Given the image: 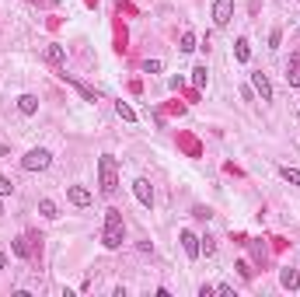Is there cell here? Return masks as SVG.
<instances>
[{
    "mask_svg": "<svg viewBox=\"0 0 300 297\" xmlns=\"http://www.w3.org/2000/svg\"><path fill=\"white\" fill-rule=\"evenodd\" d=\"M122 241H126V224H122V214H119V210H105L101 245H105L108 252H116V248H122Z\"/></svg>",
    "mask_w": 300,
    "mask_h": 297,
    "instance_id": "cell-1",
    "label": "cell"
},
{
    "mask_svg": "<svg viewBox=\"0 0 300 297\" xmlns=\"http://www.w3.org/2000/svg\"><path fill=\"white\" fill-rule=\"evenodd\" d=\"M98 185L105 196H116V189H119V164L112 154H101L98 158Z\"/></svg>",
    "mask_w": 300,
    "mask_h": 297,
    "instance_id": "cell-2",
    "label": "cell"
},
{
    "mask_svg": "<svg viewBox=\"0 0 300 297\" xmlns=\"http://www.w3.org/2000/svg\"><path fill=\"white\" fill-rule=\"evenodd\" d=\"M49 164H53V154H49L45 147H32V151L21 158V168H25V172H45Z\"/></svg>",
    "mask_w": 300,
    "mask_h": 297,
    "instance_id": "cell-3",
    "label": "cell"
},
{
    "mask_svg": "<svg viewBox=\"0 0 300 297\" xmlns=\"http://www.w3.org/2000/svg\"><path fill=\"white\" fill-rule=\"evenodd\" d=\"M230 18H234V0H213V25L227 28Z\"/></svg>",
    "mask_w": 300,
    "mask_h": 297,
    "instance_id": "cell-4",
    "label": "cell"
},
{
    "mask_svg": "<svg viewBox=\"0 0 300 297\" xmlns=\"http://www.w3.org/2000/svg\"><path fill=\"white\" fill-rule=\"evenodd\" d=\"M66 199H70L74 206H80V210L95 203V196H91V189H87V185H77V182H74V185H66Z\"/></svg>",
    "mask_w": 300,
    "mask_h": 297,
    "instance_id": "cell-5",
    "label": "cell"
},
{
    "mask_svg": "<svg viewBox=\"0 0 300 297\" xmlns=\"http://www.w3.org/2000/svg\"><path fill=\"white\" fill-rule=\"evenodd\" d=\"M178 241H181V248H185V256H189V259H199V256H202L199 235H192L189 227H181V231H178Z\"/></svg>",
    "mask_w": 300,
    "mask_h": 297,
    "instance_id": "cell-6",
    "label": "cell"
},
{
    "mask_svg": "<svg viewBox=\"0 0 300 297\" xmlns=\"http://www.w3.org/2000/svg\"><path fill=\"white\" fill-rule=\"evenodd\" d=\"M251 88H255V95H259L262 101H272V80L265 77V74H251Z\"/></svg>",
    "mask_w": 300,
    "mask_h": 297,
    "instance_id": "cell-7",
    "label": "cell"
},
{
    "mask_svg": "<svg viewBox=\"0 0 300 297\" xmlns=\"http://www.w3.org/2000/svg\"><path fill=\"white\" fill-rule=\"evenodd\" d=\"M133 193H136V199H140L147 210L154 206V189H150V182H147V178H136V182H133Z\"/></svg>",
    "mask_w": 300,
    "mask_h": 297,
    "instance_id": "cell-8",
    "label": "cell"
},
{
    "mask_svg": "<svg viewBox=\"0 0 300 297\" xmlns=\"http://www.w3.org/2000/svg\"><path fill=\"white\" fill-rule=\"evenodd\" d=\"M280 287L283 290H297L300 287V273L297 269H280Z\"/></svg>",
    "mask_w": 300,
    "mask_h": 297,
    "instance_id": "cell-9",
    "label": "cell"
},
{
    "mask_svg": "<svg viewBox=\"0 0 300 297\" xmlns=\"http://www.w3.org/2000/svg\"><path fill=\"white\" fill-rule=\"evenodd\" d=\"M18 112L21 116H35V112H39V98H35V95H21L18 98Z\"/></svg>",
    "mask_w": 300,
    "mask_h": 297,
    "instance_id": "cell-10",
    "label": "cell"
},
{
    "mask_svg": "<svg viewBox=\"0 0 300 297\" xmlns=\"http://www.w3.org/2000/svg\"><path fill=\"white\" fill-rule=\"evenodd\" d=\"M234 56H238V63H248V59H251V42L244 39V35L234 42Z\"/></svg>",
    "mask_w": 300,
    "mask_h": 297,
    "instance_id": "cell-11",
    "label": "cell"
},
{
    "mask_svg": "<svg viewBox=\"0 0 300 297\" xmlns=\"http://www.w3.org/2000/svg\"><path fill=\"white\" fill-rule=\"evenodd\" d=\"M286 84L290 88H300V59H290L286 63Z\"/></svg>",
    "mask_w": 300,
    "mask_h": 297,
    "instance_id": "cell-12",
    "label": "cell"
},
{
    "mask_svg": "<svg viewBox=\"0 0 300 297\" xmlns=\"http://www.w3.org/2000/svg\"><path fill=\"white\" fill-rule=\"evenodd\" d=\"M39 214L45 220H56V217H60V206H56L53 199H39Z\"/></svg>",
    "mask_w": 300,
    "mask_h": 297,
    "instance_id": "cell-13",
    "label": "cell"
},
{
    "mask_svg": "<svg viewBox=\"0 0 300 297\" xmlns=\"http://www.w3.org/2000/svg\"><path fill=\"white\" fill-rule=\"evenodd\" d=\"M280 175H283V182H290V185H297V189H300V168H290V164H283Z\"/></svg>",
    "mask_w": 300,
    "mask_h": 297,
    "instance_id": "cell-14",
    "label": "cell"
},
{
    "mask_svg": "<svg viewBox=\"0 0 300 297\" xmlns=\"http://www.w3.org/2000/svg\"><path fill=\"white\" fill-rule=\"evenodd\" d=\"M28 241H32V238H28V235L14 238V256H21V259H28V256H32V248H28Z\"/></svg>",
    "mask_w": 300,
    "mask_h": 297,
    "instance_id": "cell-15",
    "label": "cell"
},
{
    "mask_svg": "<svg viewBox=\"0 0 300 297\" xmlns=\"http://www.w3.org/2000/svg\"><path fill=\"white\" fill-rule=\"evenodd\" d=\"M206 80H210V70H206V63H199V67L192 70V84H196V88H206Z\"/></svg>",
    "mask_w": 300,
    "mask_h": 297,
    "instance_id": "cell-16",
    "label": "cell"
},
{
    "mask_svg": "<svg viewBox=\"0 0 300 297\" xmlns=\"http://www.w3.org/2000/svg\"><path fill=\"white\" fill-rule=\"evenodd\" d=\"M45 59H49V63H66V53H63V46H49V49H45Z\"/></svg>",
    "mask_w": 300,
    "mask_h": 297,
    "instance_id": "cell-17",
    "label": "cell"
},
{
    "mask_svg": "<svg viewBox=\"0 0 300 297\" xmlns=\"http://www.w3.org/2000/svg\"><path fill=\"white\" fill-rule=\"evenodd\" d=\"M116 112H119L126 122H136V112H133V105H126V101H116Z\"/></svg>",
    "mask_w": 300,
    "mask_h": 297,
    "instance_id": "cell-18",
    "label": "cell"
},
{
    "mask_svg": "<svg viewBox=\"0 0 300 297\" xmlns=\"http://www.w3.org/2000/svg\"><path fill=\"white\" fill-rule=\"evenodd\" d=\"M199 248H202V252H206V256H213V252H217V238L202 235V238H199Z\"/></svg>",
    "mask_w": 300,
    "mask_h": 297,
    "instance_id": "cell-19",
    "label": "cell"
},
{
    "mask_svg": "<svg viewBox=\"0 0 300 297\" xmlns=\"http://www.w3.org/2000/svg\"><path fill=\"white\" fill-rule=\"evenodd\" d=\"M178 49H181V53H192V49H196V35H192V32H185L181 42H178Z\"/></svg>",
    "mask_w": 300,
    "mask_h": 297,
    "instance_id": "cell-20",
    "label": "cell"
},
{
    "mask_svg": "<svg viewBox=\"0 0 300 297\" xmlns=\"http://www.w3.org/2000/svg\"><path fill=\"white\" fill-rule=\"evenodd\" d=\"M11 193H14V182L7 175H0V196H11Z\"/></svg>",
    "mask_w": 300,
    "mask_h": 297,
    "instance_id": "cell-21",
    "label": "cell"
},
{
    "mask_svg": "<svg viewBox=\"0 0 300 297\" xmlns=\"http://www.w3.org/2000/svg\"><path fill=\"white\" fill-rule=\"evenodd\" d=\"M143 70H147V74H160V70H164V63H160V59H147V63H143Z\"/></svg>",
    "mask_w": 300,
    "mask_h": 297,
    "instance_id": "cell-22",
    "label": "cell"
},
{
    "mask_svg": "<svg viewBox=\"0 0 300 297\" xmlns=\"http://www.w3.org/2000/svg\"><path fill=\"white\" fill-rule=\"evenodd\" d=\"M280 42H283V32H280V28H276V32L269 35V49H280Z\"/></svg>",
    "mask_w": 300,
    "mask_h": 297,
    "instance_id": "cell-23",
    "label": "cell"
},
{
    "mask_svg": "<svg viewBox=\"0 0 300 297\" xmlns=\"http://www.w3.org/2000/svg\"><path fill=\"white\" fill-rule=\"evenodd\" d=\"M234 269H238V273H241V277H244V280H251V266H248V262H238Z\"/></svg>",
    "mask_w": 300,
    "mask_h": 297,
    "instance_id": "cell-24",
    "label": "cell"
},
{
    "mask_svg": "<svg viewBox=\"0 0 300 297\" xmlns=\"http://www.w3.org/2000/svg\"><path fill=\"white\" fill-rule=\"evenodd\" d=\"M196 217H199V220H210V217H213V210H210V206H196Z\"/></svg>",
    "mask_w": 300,
    "mask_h": 297,
    "instance_id": "cell-25",
    "label": "cell"
},
{
    "mask_svg": "<svg viewBox=\"0 0 300 297\" xmlns=\"http://www.w3.org/2000/svg\"><path fill=\"white\" fill-rule=\"evenodd\" d=\"M217 294H223V297H234V287H230V283H220V287H217Z\"/></svg>",
    "mask_w": 300,
    "mask_h": 297,
    "instance_id": "cell-26",
    "label": "cell"
},
{
    "mask_svg": "<svg viewBox=\"0 0 300 297\" xmlns=\"http://www.w3.org/2000/svg\"><path fill=\"white\" fill-rule=\"evenodd\" d=\"M210 294H217V287H210V283H202V287H199V297H210Z\"/></svg>",
    "mask_w": 300,
    "mask_h": 297,
    "instance_id": "cell-27",
    "label": "cell"
},
{
    "mask_svg": "<svg viewBox=\"0 0 300 297\" xmlns=\"http://www.w3.org/2000/svg\"><path fill=\"white\" fill-rule=\"evenodd\" d=\"M0 269H7V256L4 252H0Z\"/></svg>",
    "mask_w": 300,
    "mask_h": 297,
    "instance_id": "cell-28",
    "label": "cell"
},
{
    "mask_svg": "<svg viewBox=\"0 0 300 297\" xmlns=\"http://www.w3.org/2000/svg\"><path fill=\"white\" fill-rule=\"evenodd\" d=\"M0 217H4V196H0Z\"/></svg>",
    "mask_w": 300,
    "mask_h": 297,
    "instance_id": "cell-29",
    "label": "cell"
},
{
    "mask_svg": "<svg viewBox=\"0 0 300 297\" xmlns=\"http://www.w3.org/2000/svg\"><path fill=\"white\" fill-rule=\"evenodd\" d=\"M297 252H300V248H297Z\"/></svg>",
    "mask_w": 300,
    "mask_h": 297,
    "instance_id": "cell-30",
    "label": "cell"
}]
</instances>
